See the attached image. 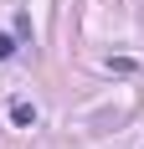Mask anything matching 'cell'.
Instances as JSON below:
<instances>
[{
  "mask_svg": "<svg viewBox=\"0 0 144 149\" xmlns=\"http://www.w3.org/2000/svg\"><path fill=\"white\" fill-rule=\"evenodd\" d=\"M10 123H15V129H31V123H36V103L15 98V103H10Z\"/></svg>",
  "mask_w": 144,
  "mask_h": 149,
  "instance_id": "6da1fadb",
  "label": "cell"
},
{
  "mask_svg": "<svg viewBox=\"0 0 144 149\" xmlns=\"http://www.w3.org/2000/svg\"><path fill=\"white\" fill-rule=\"evenodd\" d=\"M15 36H26V41H31V36H36V31H31V15H26V10L15 15Z\"/></svg>",
  "mask_w": 144,
  "mask_h": 149,
  "instance_id": "7a4b0ae2",
  "label": "cell"
},
{
  "mask_svg": "<svg viewBox=\"0 0 144 149\" xmlns=\"http://www.w3.org/2000/svg\"><path fill=\"white\" fill-rule=\"evenodd\" d=\"M15 57V36H0V62H10Z\"/></svg>",
  "mask_w": 144,
  "mask_h": 149,
  "instance_id": "3957f363",
  "label": "cell"
}]
</instances>
